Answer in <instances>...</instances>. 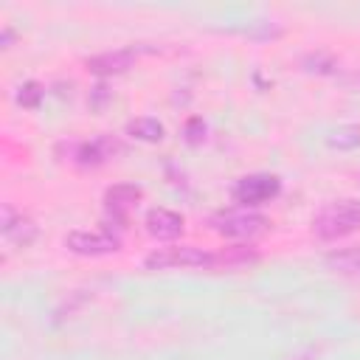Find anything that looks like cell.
<instances>
[{
  "label": "cell",
  "instance_id": "1",
  "mask_svg": "<svg viewBox=\"0 0 360 360\" xmlns=\"http://www.w3.org/2000/svg\"><path fill=\"white\" fill-rule=\"evenodd\" d=\"M360 228V200H338L321 208L312 219L318 239H338Z\"/></svg>",
  "mask_w": 360,
  "mask_h": 360
},
{
  "label": "cell",
  "instance_id": "2",
  "mask_svg": "<svg viewBox=\"0 0 360 360\" xmlns=\"http://www.w3.org/2000/svg\"><path fill=\"white\" fill-rule=\"evenodd\" d=\"M146 270H169V267H208L214 264V253H205L194 245H172L158 248L143 259Z\"/></svg>",
  "mask_w": 360,
  "mask_h": 360
},
{
  "label": "cell",
  "instance_id": "3",
  "mask_svg": "<svg viewBox=\"0 0 360 360\" xmlns=\"http://www.w3.org/2000/svg\"><path fill=\"white\" fill-rule=\"evenodd\" d=\"M211 225H214V231L217 233H222V236H256V233H262L270 222H267V217H262V214H256V211H248V208H231V211H219V214H214L211 217Z\"/></svg>",
  "mask_w": 360,
  "mask_h": 360
},
{
  "label": "cell",
  "instance_id": "4",
  "mask_svg": "<svg viewBox=\"0 0 360 360\" xmlns=\"http://www.w3.org/2000/svg\"><path fill=\"white\" fill-rule=\"evenodd\" d=\"M65 245L79 256H104V253H115L121 248L118 236H112L107 231H84V228L70 231L65 236Z\"/></svg>",
  "mask_w": 360,
  "mask_h": 360
},
{
  "label": "cell",
  "instance_id": "5",
  "mask_svg": "<svg viewBox=\"0 0 360 360\" xmlns=\"http://www.w3.org/2000/svg\"><path fill=\"white\" fill-rule=\"evenodd\" d=\"M281 183L273 174H248L233 186V197L245 205H262L278 194Z\"/></svg>",
  "mask_w": 360,
  "mask_h": 360
},
{
  "label": "cell",
  "instance_id": "6",
  "mask_svg": "<svg viewBox=\"0 0 360 360\" xmlns=\"http://www.w3.org/2000/svg\"><path fill=\"white\" fill-rule=\"evenodd\" d=\"M0 231H3V239L17 245V248H25V245H31L37 239L34 219L25 217V214H17L11 205H3V225H0Z\"/></svg>",
  "mask_w": 360,
  "mask_h": 360
},
{
  "label": "cell",
  "instance_id": "7",
  "mask_svg": "<svg viewBox=\"0 0 360 360\" xmlns=\"http://www.w3.org/2000/svg\"><path fill=\"white\" fill-rule=\"evenodd\" d=\"M135 62V51L129 48H115V51H104L87 59V70L96 76H112V73H124L127 68H132Z\"/></svg>",
  "mask_w": 360,
  "mask_h": 360
},
{
  "label": "cell",
  "instance_id": "8",
  "mask_svg": "<svg viewBox=\"0 0 360 360\" xmlns=\"http://www.w3.org/2000/svg\"><path fill=\"white\" fill-rule=\"evenodd\" d=\"M146 231L158 239H174L183 233V217L169 208H152L146 214Z\"/></svg>",
  "mask_w": 360,
  "mask_h": 360
},
{
  "label": "cell",
  "instance_id": "9",
  "mask_svg": "<svg viewBox=\"0 0 360 360\" xmlns=\"http://www.w3.org/2000/svg\"><path fill=\"white\" fill-rule=\"evenodd\" d=\"M143 197V188L135 186V183H115L104 191V202L112 208V211H127L132 208L138 200Z\"/></svg>",
  "mask_w": 360,
  "mask_h": 360
},
{
  "label": "cell",
  "instance_id": "10",
  "mask_svg": "<svg viewBox=\"0 0 360 360\" xmlns=\"http://www.w3.org/2000/svg\"><path fill=\"white\" fill-rule=\"evenodd\" d=\"M115 152H121V146H118L112 138H96V141L79 146V160H82V163H104V160L112 158Z\"/></svg>",
  "mask_w": 360,
  "mask_h": 360
},
{
  "label": "cell",
  "instance_id": "11",
  "mask_svg": "<svg viewBox=\"0 0 360 360\" xmlns=\"http://www.w3.org/2000/svg\"><path fill=\"white\" fill-rule=\"evenodd\" d=\"M326 267L340 273V276H360V248H346V250H332L326 256Z\"/></svg>",
  "mask_w": 360,
  "mask_h": 360
},
{
  "label": "cell",
  "instance_id": "12",
  "mask_svg": "<svg viewBox=\"0 0 360 360\" xmlns=\"http://www.w3.org/2000/svg\"><path fill=\"white\" fill-rule=\"evenodd\" d=\"M127 132L132 135V138H138V141H146V143H155V141H160L163 138V124L158 121V118H149V115H141V118H132L129 124H127Z\"/></svg>",
  "mask_w": 360,
  "mask_h": 360
},
{
  "label": "cell",
  "instance_id": "13",
  "mask_svg": "<svg viewBox=\"0 0 360 360\" xmlns=\"http://www.w3.org/2000/svg\"><path fill=\"white\" fill-rule=\"evenodd\" d=\"M326 143L335 146V149H354V146H360V127H354V124L338 127V129L329 132Z\"/></svg>",
  "mask_w": 360,
  "mask_h": 360
},
{
  "label": "cell",
  "instance_id": "14",
  "mask_svg": "<svg viewBox=\"0 0 360 360\" xmlns=\"http://www.w3.org/2000/svg\"><path fill=\"white\" fill-rule=\"evenodd\" d=\"M245 262H256V253L236 245V248H228L222 253H214V264L217 267H236V264H245Z\"/></svg>",
  "mask_w": 360,
  "mask_h": 360
},
{
  "label": "cell",
  "instance_id": "15",
  "mask_svg": "<svg viewBox=\"0 0 360 360\" xmlns=\"http://www.w3.org/2000/svg\"><path fill=\"white\" fill-rule=\"evenodd\" d=\"M42 96H45V90H42L39 82H25V84H20V90H17V101H20L22 107H31V110L39 107Z\"/></svg>",
  "mask_w": 360,
  "mask_h": 360
},
{
  "label": "cell",
  "instance_id": "16",
  "mask_svg": "<svg viewBox=\"0 0 360 360\" xmlns=\"http://www.w3.org/2000/svg\"><path fill=\"white\" fill-rule=\"evenodd\" d=\"M186 132H188V141H191V143H197V141L202 138L205 127H202V121H200V118H191V121H188V127H186Z\"/></svg>",
  "mask_w": 360,
  "mask_h": 360
},
{
  "label": "cell",
  "instance_id": "17",
  "mask_svg": "<svg viewBox=\"0 0 360 360\" xmlns=\"http://www.w3.org/2000/svg\"><path fill=\"white\" fill-rule=\"evenodd\" d=\"M11 39H14V31L6 25V28H3V39H0V45H3V48H11Z\"/></svg>",
  "mask_w": 360,
  "mask_h": 360
}]
</instances>
